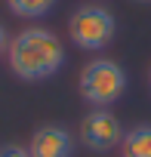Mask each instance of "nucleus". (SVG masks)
Returning a JSON list of instances; mask_svg holds the SVG:
<instances>
[{
	"instance_id": "obj_2",
	"label": "nucleus",
	"mask_w": 151,
	"mask_h": 157,
	"mask_svg": "<svg viewBox=\"0 0 151 157\" xmlns=\"http://www.w3.org/2000/svg\"><path fill=\"white\" fill-rule=\"evenodd\" d=\"M117 34V22L111 16V10L99 6V3H83L71 13V22H68V37L77 49H87V52H99L105 49Z\"/></svg>"
},
{
	"instance_id": "obj_8",
	"label": "nucleus",
	"mask_w": 151,
	"mask_h": 157,
	"mask_svg": "<svg viewBox=\"0 0 151 157\" xmlns=\"http://www.w3.org/2000/svg\"><path fill=\"white\" fill-rule=\"evenodd\" d=\"M0 157H31V154L22 145H3V148H0Z\"/></svg>"
},
{
	"instance_id": "obj_11",
	"label": "nucleus",
	"mask_w": 151,
	"mask_h": 157,
	"mask_svg": "<svg viewBox=\"0 0 151 157\" xmlns=\"http://www.w3.org/2000/svg\"><path fill=\"white\" fill-rule=\"evenodd\" d=\"M148 83H151V74H148Z\"/></svg>"
},
{
	"instance_id": "obj_3",
	"label": "nucleus",
	"mask_w": 151,
	"mask_h": 157,
	"mask_svg": "<svg viewBox=\"0 0 151 157\" xmlns=\"http://www.w3.org/2000/svg\"><path fill=\"white\" fill-rule=\"evenodd\" d=\"M126 93V71L111 59H93L80 71V96L93 108H108Z\"/></svg>"
},
{
	"instance_id": "obj_10",
	"label": "nucleus",
	"mask_w": 151,
	"mask_h": 157,
	"mask_svg": "<svg viewBox=\"0 0 151 157\" xmlns=\"http://www.w3.org/2000/svg\"><path fill=\"white\" fill-rule=\"evenodd\" d=\"M139 3H151V0H139Z\"/></svg>"
},
{
	"instance_id": "obj_9",
	"label": "nucleus",
	"mask_w": 151,
	"mask_h": 157,
	"mask_svg": "<svg viewBox=\"0 0 151 157\" xmlns=\"http://www.w3.org/2000/svg\"><path fill=\"white\" fill-rule=\"evenodd\" d=\"M6 49H10V34H6V28H3V25H0V56H3Z\"/></svg>"
},
{
	"instance_id": "obj_1",
	"label": "nucleus",
	"mask_w": 151,
	"mask_h": 157,
	"mask_svg": "<svg viewBox=\"0 0 151 157\" xmlns=\"http://www.w3.org/2000/svg\"><path fill=\"white\" fill-rule=\"evenodd\" d=\"M6 62L16 77H22L28 83H40V80H49L65 65V43L49 28L34 25V28L19 31L10 40Z\"/></svg>"
},
{
	"instance_id": "obj_4",
	"label": "nucleus",
	"mask_w": 151,
	"mask_h": 157,
	"mask_svg": "<svg viewBox=\"0 0 151 157\" xmlns=\"http://www.w3.org/2000/svg\"><path fill=\"white\" fill-rule=\"evenodd\" d=\"M80 142L90 151H111L123 142V126L117 120L114 111L108 108H93L83 120H80Z\"/></svg>"
},
{
	"instance_id": "obj_6",
	"label": "nucleus",
	"mask_w": 151,
	"mask_h": 157,
	"mask_svg": "<svg viewBox=\"0 0 151 157\" xmlns=\"http://www.w3.org/2000/svg\"><path fill=\"white\" fill-rule=\"evenodd\" d=\"M120 151H123V157H151V126L142 123V126H133L130 132H123Z\"/></svg>"
},
{
	"instance_id": "obj_5",
	"label": "nucleus",
	"mask_w": 151,
	"mask_h": 157,
	"mask_svg": "<svg viewBox=\"0 0 151 157\" xmlns=\"http://www.w3.org/2000/svg\"><path fill=\"white\" fill-rule=\"evenodd\" d=\"M28 154L31 157H71L74 154V136L59 123H43L34 129V136L28 142Z\"/></svg>"
},
{
	"instance_id": "obj_7",
	"label": "nucleus",
	"mask_w": 151,
	"mask_h": 157,
	"mask_svg": "<svg viewBox=\"0 0 151 157\" xmlns=\"http://www.w3.org/2000/svg\"><path fill=\"white\" fill-rule=\"evenodd\" d=\"M6 6L19 19H43L56 6V0H6Z\"/></svg>"
}]
</instances>
